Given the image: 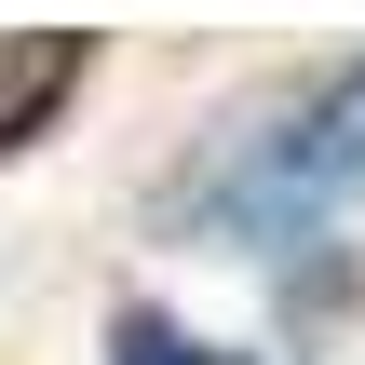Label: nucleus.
Returning a JSON list of instances; mask_svg holds the SVG:
<instances>
[{"mask_svg": "<svg viewBox=\"0 0 365 365\" xmlns=\"http://www.w3.org/2000/svg\"><path fill=\"white\" fill-rule=\"evenodd\" d=\"M325 203H365V54L325 68L284 122H257V135L203 176V217L244 230V244H284V230H312Z\"/></svg>", "mask_w": 365, "mask_h": 365, "instance_id": "1", "label": "nucleus"}, {"mask_svg": "<svg viewBox=\"0 0 365 365\" xmlns=\"http://www.w3.org/2000/svg\"><path fill=\"white\" fill-rule=\"evenodd\" d=\"M81 68H95L81 27H0V149H27V135L81 95Z\"/></svg>", "mask_w": 365, "mask_h": 365, "instance_id": "2", "label": "nucleus"}, {"mask_svg": "<svg viewBox=\"0 0 365 365\" xmlns=\"http://www.w3.org/2000/svg\"><path fill=\"white\" fill-rule=\"evenodd\" d=\"M108 365H244V352L203 339V325H176V312H149V298H122L108 312Z\"/></svg>", "mask_w": 365, "mask_h": 365, "instance_id": "3", "label": "nucleus"}]
</instances>
